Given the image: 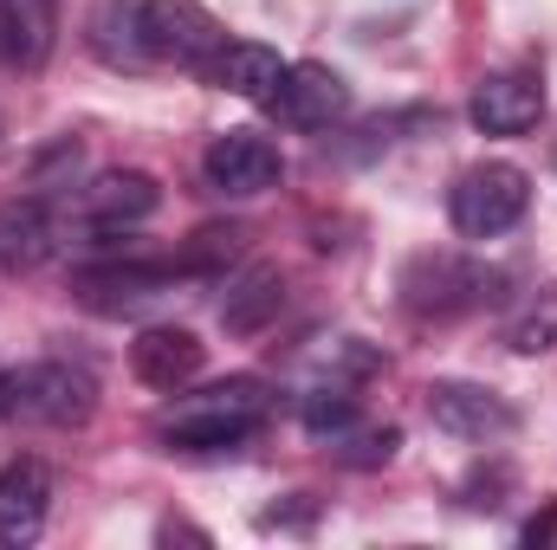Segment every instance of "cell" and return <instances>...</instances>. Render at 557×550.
<instances>
[{
	"instance_id": "cell-11",
	"label": "cell",
	"mask_w": 557,
	"mask_h": 550,
	"mask_svg": "<svg viewBox=\"0 0 557 550\" xmlns=\"http://www.w3.org/2000/svg\"><path fill=\"white\" fill-rule=\"evenodd\" d=\"M201 363H208V343L195 330H182V324H156L131 343V370L149 389H182V383L201 376Z\"/></svg>"
},
{
	"instance_id": "cell-10",
	"label": "cell",
	"mask_w": 557,
	"mask_h": 550,
	"mask_svg": "<svg viewBox=\"0 0 557 550\" xmlns=\"http://www.w3.org/2000/svg\"><path fill=\"white\" fill-rule=\"evenodd\" d=\"M467 117H473L486 137H525V130L545 117V85H539L532 72H493V78H480Z\"/></svg>"
},
{
	"instance_id": "cell-8",
	"label": "cell",
	"mask_w": 557,
	"mask_h": 550,
	"mask_svg": "<svg viewBox=\"0 0 557 550\" xmlns=\"http://www.w3.org/2000/svg\"><path fill=\"white\" fill-rule=\"evenodd\" d=\"M201 175H208V188H221V195H267L278 175H285V162H278L273 137H260V130H227V137L208 142Z\"/></svg>"
},
{
	"instance_id": "cell-13",
	"label": "cell",
	"mask_w": 557,
	"mask_h": 550,
	"mask_svg": "<svg viewBox=\"0 0 557 550\" xmlns=\"http://www.w3.org/2000/svg\"><path fill=\"white\" fill-rule=\"evenodd\" d=\"M208 78H214L221 91H234V98L267 104L278 91V78H285V59H278V46H260V39H227V46L208 59Z\"/></svg>"
},
{
	"instance_id": "cell-14",
	"label": "cell",
	"mask_w": 557,
	"mask_h": 550,
	"mask_svg": "<svg viewBox=\"0 0 557 550\" xmlns=\"http://www.w3.org/2000/svg\"><path fill=\"white\" fill-rule=\"evenodd\" d=\"M59 234L46 201H0V273H39L52 260Z\"/></svg>"
},
{
	"instance_id": "cell-23",
	"label": "cell",
	"mask_w": 557,
	"mask_h": 550,
	"mask_svg": "<svg viewBox=\"0 0 557 550\" xmlns=\"http://www.w3.org/2000/svg\"><path fill=\"white\" fill-rule=\"evenodd\" d=\"M552 532H557V505H545V512H539V518L525 525V545H545Z\"/></svg>"
},
{
	"instance_id": "cell-2",
	"label": "cell",
	"mask_w": 557,
	"mask_h": 550,
	"mask_svg": "<svg viewBox=\"0 0 557 550\" xmlns=\"http://www.w3.org/2000/svg\"><path fill=\"white\" fill-rule=\"evenodd\" d=\"M506 278L480 260H460V253H421L403 266V304L416 317H460L473 304H493Z\"/></svg>"
},
{
	"instance_id": "cell-20",
	"label": "cell",
	"mask_w": 557,
	"mask_h": 550,
	"mask_svg": "<svg viewBox=\"0 0 557 550\" xmlns=\"http://www.w3.org/2000/svg\"><path fill=\"white\" fill-rule=\"evenodd\" d=\"M0 65H39V46L26 33L20 0H0Z\"/></svg>"
},
{
	"instance_id": "cell-7",
	"label": "cell",
	"mask_w": 557,
	"mask_h": 550,
	"mask_svg": "<svg viewBox=\"0 0 557 550\" xmlns=\"http://www.w3.org/2000/svg\"><path fill=\"white\" fill-rule=\"evenodd\" d=\"M267 111L278 124H292V130H331V124L350 117V85L331 65H285L278 91L267 98Z\"/></svg>"
},
{
	"instance_id": "cell-21",
	"label": "cell",
	"mask_w": 557,
	"mask_h": 550,
	"mask_svg": "<svg viewBox=\"0 0 557 550\" xmlns=\"http://www.w3.org/2000/svg\"><path fill=\"white\" fill-rule=\"evenodd\" d=\"M396 447H403V427H370V434H357L337 460H344V466H389Z\"/></svg>"
},
{
	"instance_id": "cell-1",
	"label": "cell",
	"mask_w": 557,
	"mask_h": 550,
	"mask_svg": "<svg viewBox=\"0 0 557 550\" xmlns=\"http://www.w3.org/2000/svg\"><path fill=\"white\" fill-rule=\"evenodd\" d=\"M7 414L33 421V427H85L98 414V383L78 363H20L7 370Z\"/></svg>"
},
{
	"instance_id": "cell-19",
	"label": "cell",
	"mask_w": 557,
	"mask_h": 550,
	"mask_svg": "<svg viewBox=\"0 0 557 550\" xmlns=\"http://www.w3.org/2000/svg\"><path fill=\"white\" fill-rule=\"evenodd\" d=\"M240 240H247L240 227H201L175 260H182V273H221L227 260H240Z\"/></svg>"
},
{
	"instance_id": "cell-22",
	"label": "cell",
	"mask_w": 557,
	"mask_h": 550,
	"mask_svg": "<svg viewBox=\"0 0 557 550\" xmlns=\"http://www.w3.org/2000/svg\"><path fill=\"white\" fill-rule=\"evenodd\" d=\"M20 13H26V33H33V46L46 59L52 52V26H59V0H20Z\"/></svg>"
},
{
	"instance_id": "cell-5",
	"label": "cell",
	"mask_w": 557,
	"mask_h": 550,
	"mask_svg": "<svg viewBox=\"0 0 557 550\" xmlns=\"http://www.w3.org/2000/svg\"><path fill=\"white\" fill-rule=\"evenodd\" d=\"M175 278H188L182 260H111V266H85L72 278V291H78V304H91L104 317H124L149 298H162Z\"/></svg>"
},
{
	"instance_id": "cell-18",
	"label": "cell",
	"mask_w": 557,
	"mask_h": 550,
	"mask_svg": "<svg viewBox=\"0 0 557 550\" xmlns=\"http://www.w3.org/2000/svg\"><path fill=\"white\" fill-rule=\"evenodd\" d=\"M298 421H305V434H318V440H337V434H350L357 427V396L350 389H311L305 402H298Z\"/></svg>"
},
{
	"instance_id": "cell-24",
	"label": "cell",
	"mask_w": 557,
	"mask_h": 550,
	"mask_svg": "<svg viewBox=\"0 0 557 550\" xmlns=\"http://www.w3.org/2000/svg\"><path fill=\"white\" fill-rule=\"evenodd\" d=\"M0 414H7V370H0Z\"/></svg>"
},
{
	"instance_id": "cell-4",
	"label": "cell",
	"mask_w": 557,
	"mask_h": 550,
	"mask_svg": "<svg viewBox=\"0 0 557 550\" xmlns=\"http://www.w3.org/2000/svg\"><path fill=\"white\" fill-rule=\"evenodd\" d=\"M137 39L162 65H208L227 46L221 20L201 0H137Z\"/></svg>"
},
{
	"instance_id": "cell-3",
	"label": "cell",
	"mask_w": 557,
	"mask_h": 550,
	"mask_svg": "<svg viewBox=\"0 0 557 550\" xmlns=\"http://www.w3.org/2000/svg\"><path fill=\"white\" fill-rule=\"evenodd\" d=\"M525 208H532V182H525L519 162H480V168H467L454 182V201H447V214H454V227L467 240H499L506 227L525 221Z\"/></svg>"
},
{
	"instance_id": "cell-16",
	"label": "cell",
	"mask_w": 557,
	"mask_h": 550,
	"mask_svg": "<svg viewBox=\"0 0 557 550\" xmlns=\"http://www.w3.org/2000/svg\"><path fill=\"white\" fill-rule=\"evenodd\" d=\"M253 427H260V414L182 409L169 427H162V440H169V447H182V453H221V447H240V440H253Z\"/></svg>"
},
{
	"instance_id": "cell-6",
	"label": "cell",
	"mask_w": 557,
	"mask_h": 550,
	"mask_svg": "<svg viewBox=\"0 0 557 550\" xmlns=\"http://www.w3.org/2000/svg\"><path fill=\"white\" fill-rule=\"evenodd\" d=\"M428 421L441 434H454V440H473V447L506 440L519 427L512 402L499 389H486V383H428Z\"/></svg>"
},
{
	"instance_id": "cell-12",
	"label": "cell",
	"mask_w": 557,
	"mask_h": 550,
	"mask_svg": "<svg viewBox=\"0 0 557 550\" xmlns=\"http://www.w3.org/2000/svg\"><path fill=\"white\" fill-rule=\"evenodd\" d=\"M278 311H285V273H278V266L253 260L240 278H227V298H221L227 337H260Z\"/></svg>"
},
{
	"instance_id": "cell-9",
	"label": "cell",
	"mask_w": 557,
	"mask_h": 550,
	"mask_svg": "<svg viewBox=\"0 0 557 550\" xmlns=\"http://www.w3.org/2000/svg\"><path fill=\"white\" fill-rule=\"evenodd\" d=\"M46 512H52V466L46 460H7L0 466V545H33L46 532Z\"/></svg>"
},
{
	"instance_id": "cell-15",
	"label": "cell",
	"mask_w": 557,
	"mask_h": 550,
	"mask_svg": "<svg viewBox=\"0 0 557 550\" xmlns=\"http://www.w3.org/2000/svg\"><path fill=\"white\" fill-rule=\"evenodd\" d=\"M156 201H162V188H156V175H143V168H111V175H98V182L85 188V214H91L98 227L143 221V214H156Z\"/></svg>"
},
{
	"instance_id": "cell-17",
	"label": "cell",
	"mask_w": 557,
	"mask_h": 550,
	"mask_svg": "<svg viewBox=\"0 0 557 550\" xmlns=\"http://www.w3.org/2000/svg\"><path fill=\"white\" fill-rule=\"evenodd\" d=\"M506 343H512L519 357H545V350H557V285H539V291L506 317Z\"/></svg>"
}]
</instances>
